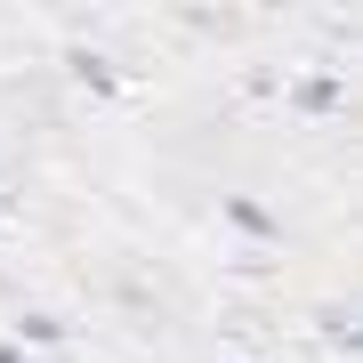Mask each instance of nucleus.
Here are the masks:
<instances>
[{"mask_svg": "<svg viewBox=\"0 0 363 363\" xmlns=\"http://www.w3.org/2000/svg\"><path fill=\"white\" fill-rule=\"evenodd\" d=\"M226 226H242L250 242H274V234H283V226L267 218V202H250V194H234V202H226Z\"/></svg>", "mask_w": 363, "mask_h": 363, "instance_id": "obj_1", "label": "nucleus"}, {"mask_svg": "<svg viewBox=\"0 0 363 363\" xmlns=\"http://www.w3.org/2000/svg\"><path fill=\"white\" fill-rule=\"evenodd\" d=\"M291 105H298V113H331V105H339V81H331V73L291 81Z\"/></svg>", "mask_w": 363, "mask_h": 363, "instance_id": "obj_2", "label": "nucleus"}, {"mask_svg": "<svg viewBox=\"0 0 363 363\" xmlns=\"http://www.w3.org/2000/svg\"><path fill=\"white\" fill-rule=\"evenodd\" d=\"M65 65H73V81H81V89H97V97L113 89V65H105V57H89V49H73Z\"/></svg>", "mask_w": 363, "mask_h": 363, "instance_id": "obj_3", "label": "nucleus"}, {"mask_svg": "<svg viewBox=\"0 0 363 363\" xmlns=\"http://www.w3.org/2000/svg\"><path fill=\"white\" fill-rule=\"evenodd\" d=\"M25 339H40V347H57L65 331H57V315H25Z\"/></svg>", "mask_w": 363, "mask_h": 363, "instance_id": "obj_4", "label": "nucleus"}, {"mask_svg": "<svg viewBox=\"0 0 363 363\" xmlns=\"http://www.w3.org/2000/svg\"><path fill=\"white\" fill-rule=\"evenodd\" d=\"M0 363H25V347H0Z\"/></svg>", "mask_w": 363, "mask_h": 363, "instance_id": "obj_5", "label": "nucleus"}]
</instances>
